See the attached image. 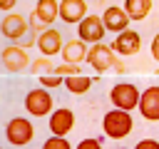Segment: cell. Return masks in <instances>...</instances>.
<instances>
[{
	"label": "cell",
	"instance_id": "6da1fadb",
	"mask_svg": "<svg viewBox=\"0 0 159 149\" xmlns=\"http://www.w3.org/2000/svg\"><path fill=\"white\" fill-rule=\"evenodd\" d=\"M134 129V119L124 109H109L102 119V132L109 139H127Z\"/></svg>",
	"mask_w": 159,
	"mask_h": 149
},
{
	"label": "cell",
	"instance_id": "7a4b0ae2",
	"mask_svg": "<svg viewBox=\"0 0 159 149\" xmlns=\"http://www.w3.org/2000/svg\"><path fill=\"white\" fill-rule=\"evenodd\" d=\"M87 65L94 70V72H104L109 67H114L117 72H124V65L117 60L112 45H104V42H97V45H89V55H87Z\"/></svg>",
	"mask_w": 159,
	"mask_h": 149
},
{
	"label": "cell",
	"instance_id": "3957f363",
	"mask_svg": "<svg viewBox=\"0 0 159 149\" xmlns=\"http://www.w3.org/2000/svg\"><path fill=\"white\" fill-rule=\"evenodd\" d=\"M109 102L114 104V109L132 112V109L139 107V102H142V92H139L132 82H117V84L109 89Z\"/></svg>",
	"mask_w": 159,
	"mask_h": 149
},
{
	"label": "cell",
	"instance_id": "277c9868",
	"mask_svg": "<svg viewBox=\"0 0 159 149\" xmlns=\"http://www.w3.org/2000/svg\"><path fill=\"white\" fill-rule=\"evenodd\" d=\"M25 112L32 114V117H50L55 112V102H52V94L47 87H35L25 94Z\"/></svg>",
	"mask_w": 159,
	"mask_h": 149
},
{
	"label": "cell",
	"instance_id": "5b68a950",
	"mask_svg": "<svg viewBox=\"0 0 159 149\" xmlns=\"http://www.w3.org/2000/svg\"><path fill=\"white\" fill-rule=\"evenodd\" d=\"M35 137V127L27 117H12L7 124H5V139L12 144V147H27Z\"/></svg>",
	"mask_w": 159,
	"mask_h": 149
},
{
	"label": "cell",
	"instance_id": "8992f818",
	"mask_svg": "<svg viewBox=\"0 0 159 149\" xmlns=\"http://www.w3.org/2000/svg\"><path fill=\"white\" fill-rule=\"evenodd\" d=\"M104 32H107V27H104V20H102L99 15H87V17L77 25V35H80V40H84L87 45L102 42Z\"/></svg>",
	"mask_w": 159,
	"mask_h": 149
},
{
	"label": "cell",
	"instance_id": "52a82bcc",
	"mask_svg": "<svg viewBox=\"0 0 159 149\" xmlns=\"http://www.w3.org/2000/svg\"><path fill=\"white\" fill-rule=\"evenodd\" d=\"M0 30H2V37H5V40L15 42V40H20V37H25V35L30 32V22H27L22 15L7 12V15L2 17V22H0Z\"/></svg>",
	"mask_w": 159,
	"mask_h": 149
},
{
	"label": "cell",
	"instance_id": "ba28073f",
	"mask_svg": "<svg viewBox=\"0 0 159 149\" xmlns=\"http://www.w3.org/2000/svg\"><path fill=\"white\" fill-rule=\"evenodd\" d=\"M0 60H2V67H5L7 72H20V70H25V67L30 65L27 50L20 47V45H7V47H2Z\"/></svg>",
	"mask_w": 159,
	"mask_h": 149
},
{
	"label": "cell",
	"instance_id": "9c48e42d",
	"mask_svg": "<svg viewBox=\"0 0 159 149\" xmlns=\"http://www.w3.org/2000/svg\"><path fill=\"white\" fill-rule=\"evenodd\" d=\"M102 20H104L107 32L119 35V32L129 30V20H132V17L127 15V10H124V7H119V5H109V7L102 12Z\"/></svg>",
	"mask_w": 159,
	"mask_h": 149
},
{
	"label": "cell",
	"instance_id": "30bf717a",
	"mask_svg": "<svg viewBox=\"0 0 159 149\" xmlns=\"http://www.w3.org/2000/svg\"><path fill=\"white\" fill-rule=\"evenodd\" d=\"M112 50H114L117 55L132 57V55H137V52L142 50V35L134 32V30H124V32H119V35L114 37Z\"/></svg>",
	"mask_w": 159,
	"mask_h": 149
},
{
	"label": "cell",
	"instance_id": "8fae6325",
	"mask_svg": "<svg viewBox=\"0 0 159 149\" xmlns=\"http://www.w3.org/2000/svg\"><path fill=\"white\" fill-rule=\"evenodd\" d=\"M50 132L55 134V137H67L70 132H72V127H75V114H72V109H67V107H57L52 114H50Z\"/></svg>",
	"mask_w": 159,
	"mask_h": 149
},
{
	"label": "cell",
	"instance_id": "7c38bea8",
	"mask_svg": "<svg viewBox=\"0 0 159 149\" xmlns=\"http://www.w3.org/2000/svg\"><path fill=\"white\" fill-rule=\"evenodd\" d=\"M139 114L147 122H159V84H152V87H147L142 92Z\"/></svg>",
	"mask_w": 159,
	"mask_h": 149
},
{
	"label": "cell",
	"instance_id": "4fadbf2b",
	"mask_svg": "<svg viewBox=\"0 0 159 149\" xmlns=\"http://www.w3.org/2000/svg\"><path fill=\"white\" fill-rule=\"evenodd\" d=\"M35 42H37V47H40V52H42L45 57L60 55V52H62V47H65L62 32H60V30H55V27H47L45 32H40V37H37Z\"/></svg>",
	"mask_w": 159,
	"mask_h": 149
},
{
	"label": "cell",
	"instance_id": "5bb4252c",
	"mask_svg": "<svg viewBox=\"0 0 159 149\" xmlns=\"http://www.w3.org/2000/svg\"><path fill=\"white\" fill-rule=\"evenodd\" d=\"M87 17V2L84 0H60V20L67 25H80Z\"/></svg>",
	"mask_w": 159,
	"mask_h": 149
},
{
	"label": "cell",
	"instance_id": "9a60e30c",
	"mask_svg": "<svg viewBox=\"0 0 159 149\" xmlns=\"http://www.w3.org/2000/svg\"><path fill=\"white\" fill-rule=\"evenodd\" d=\"M62 62H72V65H82V62H87V55H89V47H87V42L84 40H80V37H75V40H70V42H65V47H62Z\"/></svg>",
	"mask_w": 159,
	"mask_h": 149
},
{
	"label": "cell",
	"instance_id": "2e32d148",
	"mask_svg": "<svg viewBox=\"0 0 159 149\" xmlns=\"http://www.w3.org/2000/svg\"><path fill=\"white\" fill-rule=\"evenodd\" d=\"M32 15H35L40 22L52 25V22L60 17V2H57V0H37V2H35Z\"/></svg>",
	"mask_w": 159,
	"mask_h": 149
},
{
	"label": "cell",
	"instance_id": "e0dca14e",
	"mask_svg": "<svg viewBox=\"0 0 159 149\" xmlns=\"http://www.w3.org/2000/svg\"><path fill=\"white\" fill-rule=\"evenodd\" d=\"M132 20H144L152 12V0H124L122 5Z\"/></svg>",
	"mask_w": 159,
	"mask_h": 149
},
{
	"label": "cell",
	"instance_id": "ac0fdd59",
	"mask_svg": "<svg viewBox=\"0 0 159 149\" xmlns=\"http://www.w3.org/2000/svg\"><path fill=\"white\" fill-rule=\"evenodd\" d=\"M89 87H92V77H87V74L65 77V89L72 94H84V92H89Z\"/></svg>",
	"mask_w": 159,
	"mask_h": 149
},
{
	"label": "cell",
	"instance_id": "d6986e66",
	"mask_svg": "<svg viewBox=\"0 0 159 149\" xmlns=\"http://www.w3.org/2000/svg\"><path fill=\"white\" fill-rule=\"evenodd\" d=\"M55 70H57V67H52L50 57H42V60H37V62H32V74H37V77L50 74V72H55Z\"/></svg>",
	"mask_w": 159,
	"mask_h": 149
},
{
	"label": "cell",
	"instance_id": "ffe728a7",
	"mask_svg": "<svg viewBox=\"0 0 159 149\" xmlns=\"http://www.w3.org/2000/svg\"><path fill=\"white\" fill-rule=\"evenodd\" d=\"M60 84H65V77H62V74H57V70H55V72H50V74H42V77H40V87L52 89V87H60Z\"/></svg>",
	"mask_w": 159,
	"mask_h": 149
},
{
	"label": "cell",
	"instance_id": "44dd1931",
	"mask_svg": "<svg viewBox=\"0 0 159 149\" xmlns=\"http://www.w3.org/2000/svg\"><path fill=\"white\" fill-rule=\"evenodd\" d=\"M42 149H72V144L67 142V137H50V139H45V144H42Z\"/></svg>",
	"mask_w": 159,
	"mask_h": 149
},
{
	"label": "cell",
	"instance_id": "7402d4cb",
	"mask_svg": "<svg viewBox=\"0 0 159 149\" xmlns=\"http://www.w3.org/2000/svg\"><path fill=\"white\" fill-rule=\"evenodd\" d=\"M57 74H62V77H72V74H82V70H80V65L62 62V65L57 67Z\"/></svg>",
	"mask_w": 159,
	"mask_h": 149
},
{
	"label": "cell",
	"instance_id": "603a6c76",
	"mask_svg": "<svg viewBox=\"0 0 159 149\" xmlns=\"http://www.w3.org/2000/svg\"><path fill=\"white\" fill-rule=\"evenodd\" d=\"M75 149H102V142L94 139V137H87V139H82Z\"/></svg>",
	"mask_w": 159,
	"mask_h": 149
},
{
	"label": "cell",
	"instance_id": "cb8c5ba5",
	"mask_svg": "<svg viewBox=\"0 0 159 149\" xmlns=\"http://www.w3.org/2000/svg\"><path fill=\"white\" fill-rule=\"evenodd\" d=\"M134 149H159V142L157 139H139L134 144Z\"/></svg>",
	"mask_w": 159,
	"mask_h": 149
},
{
	"label": "cell",
	"instance_id": "d4e9b609",
	"mask_svg": "<svg viewBox=\"0 0 159 149\" xmlns=\"http://www.w3.org/2000/svg\"><path fill=\"white\" fill-rule=\"evenodd\" d=\"M152 57L159 62V32L154 35V40H152Z\"/></svg>",
	"mask_w": 159,
	"mask_h": 149
},
{
	"label": "cell",
	"instance_id": "484cf974",
	"mask_svg": "<svg viewBox=\"0 0 159 149\" xmlns=\"http://www.w3.org/2000/svg\"><path fill=\"white\" fill-rule=\"evenodd\" d=\"M15 2H17V0H0V10H2V12H10V10L15 7Z\"/></svg>",
	"mask_w": 159,
	"mask_h": 149
},
{
	"label": "cell",
	"instance_id": "4316f807",
	"mask_svg": "<svg viewBox=\"0 0 159 149\" xmlns=\"http://www.w3.org/2000/svg\"><path fill=\"white\" fill-rule=\"evenodd\" d=\"M35 2H37V0H35Z\"/></svg>",
	"mask_w": 159,
	"mask_h": 149
}]
</instances>
